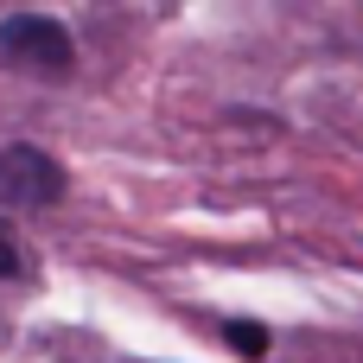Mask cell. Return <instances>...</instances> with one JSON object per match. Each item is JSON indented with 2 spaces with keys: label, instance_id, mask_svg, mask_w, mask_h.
Instances as JSON below:
<instances>
[{
  "label": "cell",
  "instance_id": "cell-4",
  "mask_svg": "<svg viewBox=\"0 0 363 363\" xmlns=\"http://www.w3.org/2000/svg\"><path fill=\"white\" fill-rule=\"evenodd\" d=\"M13 268H19V255H13V236L0 230V274H13Z\"/></svg>",
  "mask_w": 363,
  "mask_h": 363
},
{
  "label": "cell",
  "instance_id": "cell-2",
  "mask_svg": "<svg viewBox=\"0 0 363 363\" xmlns=\"http://www.w3.org/2000/svg\"><path fill=\"white\" fill-rule=\"evenodd\" d=\"M57 191H64V172H57L51 153H38V147H0V204L38 211Z\"/></svg>",
  "mask_w": 363,
  "mask_h": 363
},
{
  "label": "cell",
  "instance_id": "cell-3",
  "mask_svg": "<svg viewBox=\"0 0 363 363\" xmlns=\"http://www.w3.org/2000/svg\"><path fill=\"white\" fill-rule=\"evenodd\" d=\"M223 338H230L236 351H268V332H262V325H223Z\"/></svg>",
  "mask_w": 363,
  "mask_h": 363
},
{
  "label": "cell",
  "instance_id": "cell-1",
  "mask_svg": "<svg viewBox=\"0 0 363 363\" xmlns=\"http://www.w3.org/2000/svg\"><path fill=\"white\" fill-rule=\"evenodd\" d=\"M0 51L32 77H64L70 70V32L57 19H45V13H13L0 26Z\"/></svg>",
  "mask_w": 363,
  "mask_h": 363
}]
</instances>
